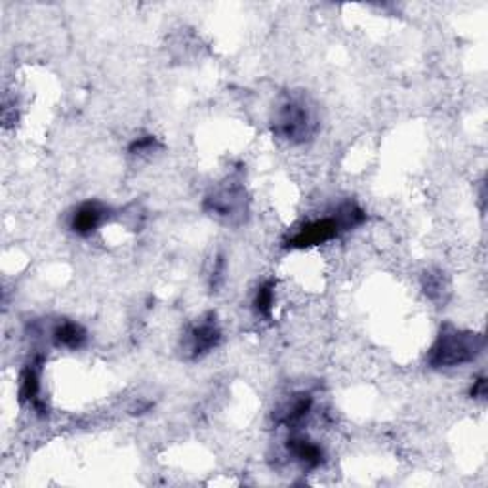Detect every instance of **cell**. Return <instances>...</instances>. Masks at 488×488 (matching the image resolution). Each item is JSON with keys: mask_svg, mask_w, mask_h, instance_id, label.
I'll list each match as a JSON object with an SVG mask.
<instances>
[{"mask_svg": "<svg viewBox=\"0 0 488 488\" xmlns=\"http://www.w3.org/2000/svg\"><path fill=\"white\" fill-rule=\"evenodd\" d=\"M470 395H472L473 399H484V397H486V378H484V376H481V378H477V380L473 381L472 390H470Z\"/></svg>", "mask_w": 488, "mask_h": 488, "instance_id": "16", "label": "cell"}, {"mask_svg": "<svg viewBox=\"0 0 488 488\" xmlns=\"http://www.w3.org/2000/svg\"><path fill=\"white\" fill-rule=\"evenodd\" d=\"M313 395L308 391L292 393L284 401L277 404L273 411V420L277 425L287 427V430H300V427L308 422L313 412Z\"/></svg>", "mask_w": 488, "mask_h": 488, "instance_id": "6", "label": "cell"}, {"mask_svg": "<svg viewBox=\"0 0 488 488\" xmlns=\"http://www.w3.org/2000/svg\"><path fill=\"white\" fill-rule=\"evenodd\" d=\"M275 287H277V282L273 279L259 284V289L254 296V311L258 317L271 319L273 305H275Z\"/></svg>", "mask_w": 488, "mask_h": 488, "instance_id": "13", "label": "cell"}, {"mask_svg": "<svg viewBox=\"0 0 488 488\" xmlns=\"http://www.w3.org/2000/svg\"><path fill=\"white\" fill-rule=\"evenodd\" d=\"M157 147H158V141L155 136H141L132 141L128 151L132 155H146V153H153Z\"/></svg>", "mask_w": 488, "mask_h": 488, "instance_id": "14", "label": "cell"}, {"mask_svg": "<svg viewBox=\"0 0 488 488\" xmlns=\"http://www.w3.org/2000/svg\"><path fill=\"white\" fill-rule=\"evenodd\" d=\"M284 446H287L289 456L305 472H315L327 462V454H324L322 446L308 435L294 433L287 439V444Z\"/></svg>", "mask_w": 488, "mask_h": 488, "instance_id": "8", "label": "cell"}, {"mask_svg": "<svg viewBox=\"0 0 488 488\" xmlns=\"http://www.w3.org/2000/svg\"><path fill=\"white\" fill-rule=\"evenodd\" d=\"M422 290L427 296V300H432L437 305H442L449 301L452 287H451V279L446 277L444 271L433 268L427 269L422 275Z\"/></svg>", "mask_w": 488, "mask_h": 488, "instance_id": "11", "label": "cell"}, {"mask_svg": "<svg viewBox=\"0 0 488 488\" xmlns=\"http://www.w3.org/2000/svg\"><path fill=\"white\" fill-rule=\"evenodd\" d=\"M202 210L223 226L240 228L250 216L249 191L240 179L229 178L205 197Z\"/></svg>", "mask_w": 488, "mask_h": 488, "instance_id": "3", "label": "cell"}, {"mask_svg": "<svg viewBox=\"0 0 488 488\" xmlns=\"http://www.w3.org/2000/svg\"><path fill=\"white\" fill-rule=\"evenodd\" d=\"M271 130L277 137L292 146L310 144L320 130L315 101L301 90L284 92L275 104Z\"/></svg>", "mask_w": 488, "mask_h": 488, "instance_id": "1", "label": "cell"}, {"mask_svg": "<svg viewBox=\"0 0 488 488\" xmlns=\"http://www.w3.org/2000/svg\"><path fill=\"white\" fill-rule=\"evenodd\" d=\"M52 341L56 348H66V350H80L85 348L88 341V332L78 324L76 320H59L54 330H52Z\"/></svg>", "mask_w": 488, "mask_h": 488, "instance_id": "10", "label": "cell"}, {"mask_svg": "<svg viewBox=\"0 0 488 488\" xmlns=\"http://www.w3.org/2000/svg\"><path fill=\"white\" fill-rule=\"evenodd\" d=\"M45 357L38 355L31 364H27L22 371V378H19V399L31 404L33 411L40 416L48 414L46 402L40 399V371H43Z\"/></svg>", "mask_w": 488, "mask_h": 488, "instance_id": "9", "label": "cell"}, {"mask_svg": "<svg viewBox=\"0 0 488 488\" xmlns=\"http://www.w3.org/2000/svg\"><path fill=\"white\" fill-rule=\"evenodd\" d=\"M223 273H226V259H223V256H218L216 258V263H214L212 280H210V287L212 289H218L219 284L223 282Z\"/></svg>", "mask_w": 488, "mask_h": 488, "instance_id": "15", "label": "cell"}, {"mask_svg": "<svg viewBox=\"0 0 488 488\" xmlns=\"http://www.w3.org/2000/svg\"><path fill=\"white\" fill-rule=\"evenodd\" d=\"M332 218L336 219V223L340 226L341 233L343 231H351L366 221V212L357 205L355 200H343L338 205V208L334 210Z\"/></svg>", "mask_w": 488, "mask_h": 488, "instance_id": "12", "label": "cell"}, {"mask_svg": "<svg viewBox=\"0 0 488 488\" xmlns=\"http://www.w3.org/2000/svg\"><path fill=\"white\" fill-rule=\"evenodd\" d=\"M484 348L486 340L483 334L462 330L446 322L441 327L430 351H427V364L433 371L458 369V366L475 362L483 355Z\"/></svg>", "mask_w": 488, "mask_h": 488, "instance_id": "2", "label": "cell"}, {"mask_svg": "<svg viewBox=\"0 0 488 488\" xmlns=\"http://www.w3.org/2000/svg\"><path fill=\"white\" fill-rule=\"evenodd\" d=\"M219 343H221V329L218 324L216 313H207L197 322H193L188 332L183 334L181 350L188 359L197 361L214 351Z\"/></svg>", "mask_w": 488, "mask_h": 488, "instance_id": "4", "label": "cell"}, {"mask_svg": "<svg viewBox=\"0 0 488 488\" xmlns=\"http://www.w3.org/2000/svg\"><path fill=\"white\" fill-rule=\"evenodd\" d=\"M111 208L106 207L104 202L99 200H85L75 208L71 214V231L80 235V237H88L94 231H97L104 223L109 219Z\"/></svg>", "mask_w": 488, "mask_h": 488, "instance_id": "7", "label": "cell"}, {"mask_svg": "<svg viewBox=\"0 0 488 488\" xmlns=\"http://www.w3.org/2000/svg\"><path fill=\"white\" fill-rule=\"evenodd\" d=\"M341 233L340 226L332 216L313 219L300 226L287 240H284V247L289 249H311L319 247V244L330 242Z\"/></svg>", "mask_w": 488, "mask_h": 488, "instance_id": "5", "label": "cell"}]
</instances>
